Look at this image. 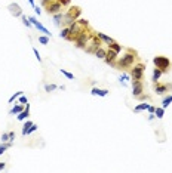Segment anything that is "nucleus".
Wrapping results in <instances>:
<instances>
[{
	"label": "nucleus",
	"mask_w": 172,
	"mask_h": 173,
	"mask_svg": "<svg viewBox=\"0 0 172 173\" xmlns=\"http://www.w3.org/2000/svg\"><path fill=\"white\" fill-rule=\"evenodd\" d=\"M135 59H137V52L132 49H129L128 52L122 56V58H119L116 61V65L114 68L116 70H125V68H131L134 64H135Z\"/></svg>",
	"instance_id": "obj_1"
},
{
	"label": "nucleus",
	"mask_w": 172,
	"mask_h": 173,
	"mask_svg": "<svg viewBox=\"0 0 172 173\" xmlns=\"http://www.w3.org/2000/svg\"><path fill=\"white\" fill-rule=\"evenodd\" d=\"M80 15H82V9H80L79 6H71V7L68 9V12L64 15V21H63V24H64L65 27H68L71 22L77 21Z\"/></svg>",
	"instance_id": "obj_2"
},
{
	"label": "nucleus",
	"mask_w": 172,
	"mask_h": 173,
	"mask_svg": "<svg viewBox=\"0 0 172 173\" xmlns=\"http://www.w3.org/2000/svg\"><path fill=\"white\" fill-rule=\"evenodd\" d=\"M90 36H92V34H89L88 27H86V28H83L82 31H80V34L76 37V40H74L76 47H79V49H85V47H86V45H88V42H89V39H90Z\"/></svg>",
	"instance_id": "obj_3"
},
{
	"label": "nucleus",
	"mask_w": 172,
	"mask_h": 173,
	"mask_svg": "<svg viewBox=\"0 0 172 173\" xmlns=\"http://www.w3.org/2000/svg\"><path fill=\"white\" fill-rule=\"evenodd\" d=\"M101 45H103V42H101V39H99V37L97 36V33H95V34L90 36V39H89V42H88L85 50H86L88 53H95L97 49L101 47Z\"/></svg>",
	"instance_id": "obj_4"
},
{
	"label": "nucleus",
	"mask_w": 172,
	"mask_h": 173,
	"mask_svg": "<svg viewBox=\"0 0 172 173\" xmlns=\"http://www.w3.org/2000/svg\"><path fill=\"white\" fill-rule=\"evenodd\" d=\"M153 64H154L156 68H159V70L163 71V73H166V71L169 70V67H171V61H169V58H166V56L159 55V56H154Z\"/></svg>",
	"instance_id": "obj_5"
},
{
	"label": "nucleus",
	"mask_w": 172,
	"mask_h": 173,
	"mask_svg": "<svg viewBox=\"0 0 172 173\" xmlns=\"http://www.w3.org/2000/svg\"><path fill=\"white\" fill-rule=\"evenodd\" d=\"M144 71H145V65L144 64H134L132 70H131V78L132 80H143L144 76Z\"/></svg>",
	"instance_id": "obj_6"
},
{
	"label": "nucleus",
	"mask_w": 172,
	"mask_h": 173,
	"mask_svg": "<svg viewBox=\"0 0 172 173\" xmlns=\"http://www.w3.org/2000/svg\"><path fill=\"white\" fill-rule=\"evenodd\" d=\"M61 9H63V5L58 2V0H52L50 3L46 5V12L49 15H55L58 12H61Z\"/></svg>",
	"instance_id": "obj_7"
},
{
	"label": "nucleus",
	"mask_w": 172,
	"mask_h": 173,
	"mask_svg": "<svg viewBox=\"0 0 172 173\" xmlns=\"http://www.w3.org/2000/svg\"><path fill=\"white\" fill-rule=\"evenodd\" d=\"M117 56H119V53L116 52V50H113V49H108V47H107V55H105V58H104L105 64H108V65H111V67L114 68V65H116V61H117Z\"/></svg>",
	"instance_id": "obj_8"
},
{
	"label": "nucleus",
	"mask_w": 172,
	"mask_h": 173,
	"mask_svg": "<svg viewBox=\"0 0 172 173\" xmlns=\"http://www.w3.org/2000/svg\"><path fill=\"white\" fill-rule=\"evenodd\" d=\"M28 19H30V22H31V24H33V25H34L37 30H39L40 33H43L45 36L52 37V33H50V31H49V30H48L45 25H42V24H40V22L37 21V19H36V16H28Z\"/></svg>",
	"instance_id": "obj_9"
},
{
	"label": "nucleus",
	"mask_w": 172,
	"mask_h": 173,
	"mask_svg": "<svg viewBox=\"0 0 172 173\" xmlns=\"http://www.w3.org/2000/svg\"><path fill=\"white\" fill-rule=\"evenodd\" d=\"M144 92V84L141 80H132V95L134 98H138L139 95H143Z\"/></svg>",
	"instance_id": "obj_10"
},
{
	"label": "nucleus",
	"mask_w": 172,
	"mask_h": 173,
	"mask_svg": "<svg viewBox=\"0 0 172 173\" xmlns=\"http://www.w3.org/2000/svg\"><path fill=\"white\" fill-rule=\"evenodd\" d=\"M7 9H9V12H11V15H14L15 18L22 15V9H21V6H19L18 3H11L7 6Z\"/></svg>",
	"instance_id": "obj_11"
},
{
	"label": "nucleus",
	"mask_w": 172,
	"mask_h": 173,
	"mask_svg": "<svg viewBox=\"0 0 172 173\" xmlns=\"http://www.w3.org/2000/svg\"><path fill=\"white\" fill-rule=\"evenodd\" d=\"M110 93L108 89H99V87H92L90 90V95L92 96H107Z\"/></svg>",
	"instance_id": "obj_12"
},
{
	"label": "nucleus",
	"mask_w": 172,
	"mask_h": 173,
	"mask_svg": "<svg viewBox=\"0 0 172 173\" xmlns=\"http://www.w3.org/2000/svg\"><path fill=\"white\" fill-rule=\"evenodd\" d=\"M168 90H169L168 84H159V83H154V92H156L157 95H165Z\"/></svg>",
	"instance_id": "obj_13"
},
{
	"label": "nucleus",
	"mask_w": 172,
	"mask_h": 173,
	"mask_svg": "<svg viewBox=\"0 0 172 173\" xmlns=\"http://www.w3.org/2000/svg\"><path fill=\"white\" fill-rule=\"evenodd\" d=\"M28 116H30V104H27L25 105V108L19 113L18 116H16V118L19 120V121H24L25 118H28Z\"/></svg>",
	"instance_id": "obj_14"
},
{
	"label": "nucleus",
	"mask_w": 172,
	"mask_h": 173,
	"mask_svg": "<svg viewBox=\"0 0 172 173\" xmlns=\"http://www.w3.org/2000/svg\"><path fill=\"white\" fill-rule=\"evenodd\" d=\"M162 74H163V71L159 70V68H154L153 70V76H151V81H153V83H157L159 78L162 77Z\"/></svg>",
	"instance_id": "obj_15"
},
{
	"label": "nucleus",
	"mask_w": 172,
	"mask_h": 173,
	"mask_svg": "<svg viewBox=\"0 0 172 173\" xmlns=\"http://www.w3.org/2000/svg\"><path fill=\"white\" fill-rule=\"evenodd\" d=\"M97 36L101 39V42H103V43H105V45H110L111 42H114L113 39H111V37H108V36H107V34H104V33H97Z\"/></svg>",
	"instance_id": "obj_16"
},
{
	"label": "nucleus",
	"mask_w": 172,
	"mask_h": 173,
	"mask_svg": "<svg viewBox=\"0 0 172 173\" xmlns=\"http://www.w3.org/2000/svg\"><path fill=\"white\" fill-rule=\"evenodd\" d=\"M22 109H24V105H22V104H16L14 108L9 109V114H11V116H14V114H19Z\"/></svg>",
	"instance_id": "obj_17"
},
{
	"label": "nucleus",
	"mask_w": 172,
	"mask_h": 173,
	"mask_svg": "<svg viewBox=\"0 0 172 173\" xmlns=\"http://www.w3.org/2000/svg\"><path fill=\"white\" fill-rule=\"evenodd\" d=\"M108 46V49H113V50H116L117 53H120L122 52V45H119L117 42H111L110 45H107Z\"/></svg>",
	"instance_id": "obj_18"
},
{
	"label": "nucleus",
	"mask_w": 172,
	"mask_h": 173,
	"mask_svg": "<svg viewBox=\"0 0 172 173\" xmlns=\"http://www.w3.org/2000/svg\"><path fill=\"white\" fill-rule=\"evenodd\" d=\"M107 55V49H103V47H98L97 49V52H95V56L99 58V59H104Z\"/></svg>",
	"instance_id": "obj_19"
},
{
	"label": "nucleus",
	"mask_w": 172,
	"mask_h": 173,
	"mask_svg": "<svg viewBox=\"0 0 172 173\" xmlns=\"http://www.w3.org/2000/svg\"><path fill=\"white\" fill-rule=\"evenodd\" d=\"M169 104H172V95H168V96L163 98V101H162V108L166 109L169 107Z\"/></svg>",
	"instance_id": "obj_20"
},
{
	"label": "nucleus",
	"mask_w": 172,
	"mask_h": 173,
	"mask_svg": "<svg viewBox=\"0 0 172 173\" xmlns=\"http://www.w3.org/2000/svg\"><path fill=\"white\" fill-rule=\"evenodd\" d=\"M61 19H64V15H63L61 12L55 14V15H54V24L59 27V25H61Z\"/></svg>",
	"instance_id": "obj_21"
},
{
	"label": "nucleus",
	"mask_w": 172,
	"mask_h": 173,
	"mask_svg": "<svg viewBox=\"0 0 172 173\" xmlns=\"http://www.w3.org/2000/svg\"><path fill=\"white\" fill-rule=\"evenodd\" d=\"M129 80H132V78H131V74H126V73H123L122 76L119 77V81H120L123 86H126V81H129Z\"/></svg>",
	"instance_id": "obj_22"
},
{
	"label": "nucleus",
	"mask_w": 172,
	"mask_h": 173,
	"mask_svg": "<svg viewBox=\"0 0 172 173\" xmlns=\"http://www.w3.org/2000/svg\"><path fill=\"white\" fill-rule=\"evenodd\" d=\"M148 104L147 102H143V104H139V105H137L135 108H134V111L135 113H139V111H145V109H148Z\"/></svg>",
	"instance_id": "obj_23"
},
{
	"label": "nucleus",
	"mask_w": 172,
	"mask_h": 173,
	"mask_svg": "<svg viewBox=\"0 0 172 173\" xmlns=\"http://www.w3.org/2000/svg\"><path fill=\"white\" fill-rule=\"evenodd\" d=\"M12 147V142L9 141V142H2V145H0V155L3 154V152L7 149V148H11Z\"/></svg>",
	"instance_id": "obj_24"
},
{
	"label": "nucleus",
	"mask_w": 172,
	"mask_h": 173,
	"mask_svg": "<svg viewBox=\"0 0 172 173\" xmlns=\"http://www.w3.org/2000/svg\"><path fill=\"white\" fill-rule=\"evenodd\" d=\"M154 116H156L157 118H163V116H165V108L157 107V108L154 109Z\"/></svg>",
	"instance_id": "obj_25"
},
{
	"label": "nucleus",
	"mask_w": 172,
	"mask_h": 173,
	"mask_svg": "<svg viewBox=\"0 0 172 173\" xmlns=\"http://www.w3.org/2000/svg\"><path fill=\"white\" fill-rule=\"evenodd\" d=\"M31 124H33V121H30V120L24 123V126H22V136H27V130H28V127Z\"/></svg>",
	"instance_id": "obj_26"
},
{
	"label": "nucleus",
	"mask_w": 172,
	"mask_h": 173,
	"mask_svg": "<svg viewBox=\"0 0 172 173\" xmlns=\"http://www.w3.org/2000/svg\"><path fill=\"white\" fill-rule=\"evenodd\" d=\"M68 34H70L68 27H64V28L61 30V33H59V37H61V39H67V37H68Z\"/></svg>",
	"instance_id": "obj_27"
},
{
	"label": "nucleus",
	"mask_w": 172,
	"mask_h": 173,
	"mask_svg": "<svg viewBox=\"0 0 172 173\" xmlns=\"http://www.w3.org/2000/svg\"><path fill=\"white\" fill-rule=\"evenodd\" d=\"M21 19H22V24H24L25 27H34V25H33L31 22H30V19H28V16H25L24 14L21 15Z\"/></svg>",
	"instance_id": "obj_28"
},
{
	"label": "nucleus",
	"mask_w": 172,
	"mask_h": 173,
	"mask_svg": "<svg viewBox=\"0 0 172 173\" xmlns=\"http://www.w3.org/2000/svg\"><path fill=\"white\" fill-rule=\"evenodd\" d=\"M56 89H58V86H55V84H45V90L48 93L54 92V90H56Z\"/></svg>",
	"instance_id": "obj_29"
},
{
	"label": "nucleus",
	"mask_w": 172,
	"mask_h": 173,
	"mask_svg": "<svg viewBox=\"0 0 172 173\" xmlns=\"http://www.w3.org/2000/svg\"><path fill=\"white\" fill-rule=\"evenodd\" d=\"M39 42L42 45H48L49 43V36H39Z\"/></svg>",
	"instance_id": "obj_30"
},
{
	"label": "nucleus",
	"mask_w": 172,
	"mask_h": 173,
	"mask_svg": "<svg viewBox=\"0 0 172 173\" xmlns=\"http://www.w3.org/2000/svg\"><path fill=\"white\" fill-rule=\"evenodd\" d=\"M18 102H19V104H22V105H27V104H28V99H27V96L22 93L21 96L18 98Z\"/></svg>",
	"instance_id": "obj_31"
},
{
	"label": "nucleus",
	"mask_w": 172,
	"mask_h": 173,
	"mask_svg": "<svg viewBox=\"0 0 172 173\" xmlns=\"http://www.w3.org/2000/svg\"><path fill=\"white\" fill-rule=\"evenodd\" d=\"M22 93H24V92H16L15 95H12L11 98H9V102H11V104H12V102H14V101H16V99H18L19 96H21Z\"/></svg>",
	"instance_id": "obj_32"
},
{
	"label": "nucleus",
	"mask_w": 172,
	"mask_h": 173,
	"mask_svg": "<svg viewBox=\"0 0 172 173\" xmlns=\"http://www.w3.org/2000/svg\"><path fill=\"white\" fill-rule=\"evenodd\" d=\"M37 127H39V126L33 123L31 126H30V127H28V130H27V135H31V133H33V132H36V130H37Z\"/></svg>",
	"instance_id": "obj_33"
},
{
	"label": "nucleus",
	"mask_w": 172,
	"mask_h": 173,
	"mask_svg": "<svg viewBox=\"0 0 172 173\" xmlns=\"http://www.w3.org/2000/svg\"><path fill=\"white\" fill-rule=\"evenodd\" d=\"M61 73H63L67 78H70V80H73V78H74V76H73L71 73H68V71H65V70H63V68H61Z\"/></svg>",
	"instance_id": "obj_34"
},
{
	"label": "nucleus",
	"mask_w": 172,
	"mask_h": 173,
	"mask_svg": "<svg viewBox=\"0 0 172 173\" xmlns=\"http://www.w3.org/2000/svg\"><path fill=\"white\" fill-rule=\"evenodd\" d=\"M77 22L82 25V27H88V25H89V21H88V19H77Z\"/></svg>",
	"instance_id": "obj_35"
},
{
	"label": "nucleus",
	"mask_w": 172,
	"mask_h": 173,
	"mask_svg": "<svg viewBox=\"0 0 172 173\" xmlns=\"http://www.w3.org/2000/svg\"><path fill=\"white\" fill-rule=\"evenodd\" d=\"M33 52H34V55H36V59L39 61V62H42V56H40V53H39V50H37L36 47H33Z\"/></svg>",
	"instance_id": "obj_36"
},
{
	"label": "nucleus",
	"mask_w": 172,
	"mask_h": 173,
	"mask_svg": "<svg viewBox=\"0 0 172 173\" xmlns=\"http://www.w3.org/2000/svg\"><path fill=\"white\" fill-rule=\"evenodd\" d=\"M59 3H61L63 6H70V3H71V0H58Z\"/></svg>",
	"instance_id": "obj_37"
},
{
	"label": "nucleus",
	"mask_w": 172,
	"mask_h": 173,
	"mask_svg": "<svg viewBox=\"0 0 172 173\" xmlns=\"http://www.w3.org/2000/svg\"><path fill=\"white\" fill-rule=\"evenodd\" d=\"M2 142H9V133H3L2 135Z\"/></svg>",
	"instance_id": "obj_38"
},
{
	"label": "nucleus",
	"mask_w": 172,
	"mask_h": 173,
	"mask_svg": "<svg viewBox=\"0 0 172 173\" xmlns=\"http://www.w3.org/2000/svg\"><path fill=\"white\" fill-rule=\"evenodd\" d=\"M9 141H11V142L15 141V132H9Z\"/></svg>",
	"instance_id": "obj_39"
},
{
	"label": "nucleus",
	"mask_w": 172,
	"mask_h": 173,
	"mask_svg": "<svg viewBox=\"0 0 172 173\" xmlns=\"http://www.w3.org/2000/svg\"><path fill=\"white\" fill-rule=\"evenodd\" d=\"M154 109H156V107H153V105H150L147 111H148V114H154Z\"/></svg>",
	"instance_id": "obj_40"
},
{
	"label": "nucleus",
	"mask_w": 172,
	"mask_h": 173,
	"mask_svg": "<svg viewBox=\"0 0 172 173\" xmlns=\"http://www.w3.org/2000/svg\"><path fill=\"white\" fill-rule=\"evenodd\" d=\"M34 12H36L37 15H40V14H42V9H40L39 6H34Z\"/></svg>",
	"instance_id": "obj_41"
},
{
	"label": "nucleus",
	"mask_w": 172,
	"mask_h": 173,
	"mask_svg": "<svg viewBox=\"0 0 172 173\" xmlns=\"http://www.w3.org/2000/svg\"><path fill=\"white\" fill-rule=\"evenodd\" d=\"M154 118H156V116H154V114H150V116H148V118H147V120H148V121H153V120H154Z\"/></svg>",
	"instance_id": "obj_42"
},
{
	"label": "nucleus",
	"mask_w": 172,
	"mask_h": 173,
	"mask_svg": "<svg viewBox=\"0 0 172 173\" xmlns=\"http://www.w3.org/2000/svg\"><path fill=\"white\" fill-rule=\"evenodd\" d=\"M50 2H52V0H42V5H43V6H46V5H48V3H50Z\"/></svg>",
	"instance_id": "obj_43"
},
{
	"label": "nucleus",
	"mask_w": 172,
	"mask_h": 173,
	"mask_svg": "<svg viewBox=\"0 0 172 173\" xmlns=\"http://www.w3.org/2000/svg\"><path fill=\"white\" fill-rule=\"evenodd\" d=\"M5 166H6V164H5V163H0V172H2V170L5 169Z\"/></svg>",
	"instance_id": "obj_44"
},
{
	"label": "nucleus",
	"mask_w": 172,
	"mask_h": 173,
	"mask_svg": "<svg viewBox=\"0 0 172 173\" xmlns=\"http://www.w3.org/2000/svg\"><path fill=\"white\" fill-rule=\"evenodd\" d=\"M28 2H30V5H31V6H33V7H34V6H36V5H34V0H28Z\"/></svg>",
	"instance_id": "obj_45"
}]
</instances>
